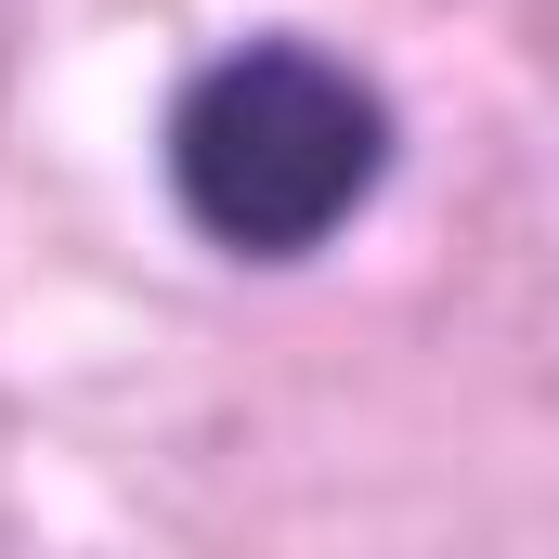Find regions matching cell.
<instances>
[{
  "label": "cell",
  "instance_id": "6da1fadb",
  "mask_svg": "<svg viewBox=\"0 0 559 559\" xmlns=\"http://www.w3.org/2000/svg\"><path fill=\"white\" fill-rule=\"evenodd\" d=\"M391 169H404V105L299 26L222 39L156 118V182H169L182 235L248 274L325 261L391 195Z\"/></svg>",
  "mask_w": 559,
  "mask_h": 559
}]
</instances>
